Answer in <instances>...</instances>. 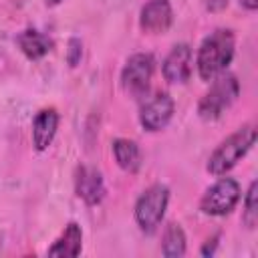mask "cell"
Returning <instances> with one entry per match:
<instances>
[{
    "mask_svg": "<svg viewBox=\"0 0 258 258\" xmlns=\"http://www.w3.org/2000/svg\"><path fill=\"white\" fill-rule=\"evenodd\" d=\"M234 46H236V38L234 32L228 28L214 30L202 40L196 54V67L202 81H212L214 77H218L228 69V64L234 58Z\"/></svg>",
    "mask_w": 258,
    "mask_h": 258,
    "instance_id": "6da1fadb",
    "label": "cell"
},
{
    "mask_svg": "<svg viewBox=\"0 0 258 258\" xmlns=\"http://www.w3.org/2000/svg\"><path fill=\"white\" fill-rule=\"evenodd\" d=\"M256 141V129L254 125H244L238 131H234L228 139H224L214 153L208 159V171L212 175H224L230 171L254 145Z\"/></svg>",
    "mask_w": 258,
    "mask_h": 258,
    "instance_id": "7a4b0ae2",
    "label": "cell"
},
{
    "mask_svg": "<svg viewBox=\"0 0 258 258\" xmlns=\"http://www.w3.org/2000/svg\"><path fill=\"white\" fill-rule=\"evenodd\" d=\"M210 91L200 99L198 103V115L204 121H216L224 115L226 109L238 99L240 95V83L232 73H220L218 77L212 79Z\"/></svg>",
    "mask_w": 258,
    "mask_h": 258,
    "instance_id": "3957f363",
    "label": "cell"
},
{
    "mask_svg": "<svg viewBox=\"0 0 258 258\" xmlns=\"http://www.w3.org/2000/svg\"><path fill=\"white\" fill-rule=\"evenodd\" d=\"M167 202H169V189L165 185L155 183V185L147 187L135 202L137 226L147 234L155 232V228L163 220V214L167 210Z\"/></svg>",
    "mask_w": 258,
    "mask_h": 258,
    "instance_id": "277c9868",
    "label": "cell"
},
{
    "mask_svg": "<svg viewBox=\"0 0 258 258\" xmlns=\"http://www.w3.org/2000/svg\"><path fill=\"white\" fill-rule=\"evenodd\" d=\"M238 200H240V183L232 177H220L202 196L200 210L208 216H226L236 208Z\"/></svg>",
    "mask_w": 258,
    "mask_h": 258,
    "instance_id": "5b68a950",
    "label": "cell"
},
{
    "mask_svg": "<svg viewBox=\"0 0 258 258\" xmlns=\"http://www.w3.org/2000/svg\"><path fill=\"white\" fill-rule=\"evenodd\" d=\"M153 67H155V60L147 52H137V54L129 56V60L125 62L123 73H121V85H123L125 93H129L135 99L143 97L149 91Z\"/></svg>",
    "mask_w": 258,
    "mask_h": 258,
    "instance_id": "8992f818",
    "label": "cell"
},
{
    "mask_svg": "<svg viewBox=\"0 0 258 258\" xmlns=\"http://www.w3.org/2000/svg\"><path fill=\"white\" fill-rule=\"evenodd\" d=\"M173 99L167 93H155L149 97L139 111V123L147 131H161L173 117Z\"/></svg>",
    "mask_w": 258,
    "mask_h": 258,
    "instance_id": "52a82bcc",
    "label": "cell"
},
{
    "mask_svg": "<svg viewBox=\"0 0 258 258\" xmlns=\"http://www.w3.org/2000/svg\"><path fill=\"white\" fill-rule=\"evenodd\" d=\"M173 22L169 0H149L139 12V26L149 34H163Z\"/></svg>",
    "mask_w": 258,
    "mask_h": 258,
    "instance_id": "ba28073f",
    "label": "cell"
},
{
    "mask_svg": "<svg viewBox=\"0 0 258 258\" xmlns=\"http://www.w3.org/2000/svg\"><path fill=\"white\" fill-rule=\"evenodd\" d=\"M191 48L189 44H175L163 60V77L167 83H185L191 75Z\"/></svg>",
    "mask_w": 258,
    "mask_h": 258,
    "instance_id": "9c48e42d",
    "label": "cell"
},
{
    "mask_svg": "<svg viewBox=\"0 0 258 258\" xmlns=\"http://www.w3.org/2000/svg\"><path fill=\"white\" fill-rule=\"evenodd\" d=\"M75 191L87 206H97L105 198V183L95 167L81 165L75 177Z\"/></svg>",
    "mask_w": 258,
    "mask_h": 258,
    "instance_id": "30bf717a",
    "label": "cell"
},
{
    "mask_svg": "<svg viewBox=\"0 0 258 258\" xmlns=\"http://www.w3.org/2000/svg\"><path fill=\"white\" fill-rule=\"evenodd\" d=\"M58 129V113L54 109H42L36 113L34 121H32V143L38 151H44Z\"/></svg>",
    "mask_w": 258,
    "mask_h": 258,
    "instance_id": "8fae6325",
    "label": "cell"
},
{
    "mask_svg": "<svg viewBox=\"0 0 258 258\" xmlns=\"http://www.w3.org/2000/svg\"><path fill=\"white\" fill-rule=\"evenodd\" d=\"M16 42H18L20 50L24 52V56L30 58V60H38V58H42L44 54H48L52 50V40L46 34H42L34 28L22 30L16 36Z\"/></svg>",
    "mask_w": 258,
    "mask_h": 258,
    "instance_id": "7c38bea8",
    "label": "cell"
},
{
    "mask_svg": "<svg viewBox=\"0 0 258 258\" xmlns=\"http://www.w3.org/2000/svg\"><path fill=\"white\" fill-rule=\"evenodd\" d=\"M81 248H83V232H81L79 224L71 222V224H67L60 238L48 248V256L75 258V256L81 254Z\"/></svg>",
    "mask_w": 258,
    "mask_h": 258,
    "instance_id": "4fadbf2b",
    "label": "cell"
},
{
    "mask_svg": "<svg viewBox=\"0 0 258 258\" xmlns=\"http://www.w3.org/2000/svg\"><path fill=\"white\" fill-rule=\"evenodd\" d=\"M113 153H115V159L119 163V167L127 173H135L141 165V149L135 141L131 139H125V137H119L113 141Z\"/></svg>",
    "mask_w": 258,
    "mask_h": 258,
    "instance_id": "5bb4252c",
    "label": "cell"
},
{
    "mask_svg": "<svg viewBox=\"0 0 258 258\" xmlns=\"http://www.w3.org/2000/svg\"><path fill=\"white\" fill-rule=\"evenodd\" d=\"M163 256L165 258H179L185 254V232L181 230L179 224L171 222L167 224L165 232H163Z\"/></svg>",
    "mask_w": 258,
    "mask_h": 258,
    "instance_id": "9a60e30c",
    "label": "cell"
},
{
    "mask_svg": "<svg viewBox=\"0 0 258 258\" xmlns=\"http://www.w3.org/2000/svg\"><path fill=\"white\" fill-rule=\"evenodd\" d=\"M256 189H258V183L252 181L248 191H246V200H244V222L248 228H254L256 226V220H258V206H256Z\"/></svg>",
    "mask_w": 258,
    "mask_h": 258,
    "instance_id": "2e32d148",
    "label": "cell"
},
{
    "mask_svg": "<svg viewBox=\"0 0 258 258\" xmlns=\"http://www.w3.org/2000/svg\"><path fill=\"white\" fill-rule=\"evenodd\" d=\"M81 56H83V42L75 36L69 38V42H67V64L75 69L81 62Z\"/></svg>",
    "mask_w": 258,
    "mask_h": 258,
    "instance_id": "e0dca14e",
    "label": "cell"
},
{
    "mask_svg": "<svg viewBox=\"0 0 258 258\" xmlns=\"http://www.w3.org/2000/svg\"><path fill=\"white\" fill-rule=\"evenodd\" d=\"M218 240H220V236L216 234V236H214L212 240H208V242H206V244L202 246V250H200V254H202V256H212V254L216 252V246H218Z\"/></svg>",
    "mask_w": 258,
    "mask_h": 258,
    "instance_id": "ac0fdd59",
    "label": "cell"
},
{
    "mask_svg": "<svg viewBox=\"0 0 258 258\" xmlns=\"http://www.w3.org/2000/svg\"><path fill=\"white\" fill-rule=\"evenodd\" d=\"M226 6H228V0H208L206 2V8L210 12H222Z\"/></svg>",
    "mask_w": 258,
    "mask_h": 258,
    "instance_id": "d6986e66",
    "label": "cell"
},
{
    "mask_svg": "<svg viewBox=\"0 0 258 258\" xmlns=\"http://www.w3.org/2000/svg\"><path fill=\"white\" fill-rule=\"evenodd\" d=\"M240 4H242L246 10H256V8H258V0H240Z\"/></svg>",
    "mask_w": 258,
    "mask_h": 258,
    "instance_id": "ffe728a7",
    "label": "cell"
},
{
    "mask_svg": "<svg viewBox=\"0 0 258 258\" xmlns=\"http://www.w3.org/2000/svg\"><path fill=\"white\" fill-rule=\"evenodd\" d=\"M60 0H46V4H50V6H54V4H58Z\"/></svg>",
    "mask_w": 258,
    "mask_h": 258,
    "instance_id": "44dd1931",
    "label": "cell"
}]
</instances>
